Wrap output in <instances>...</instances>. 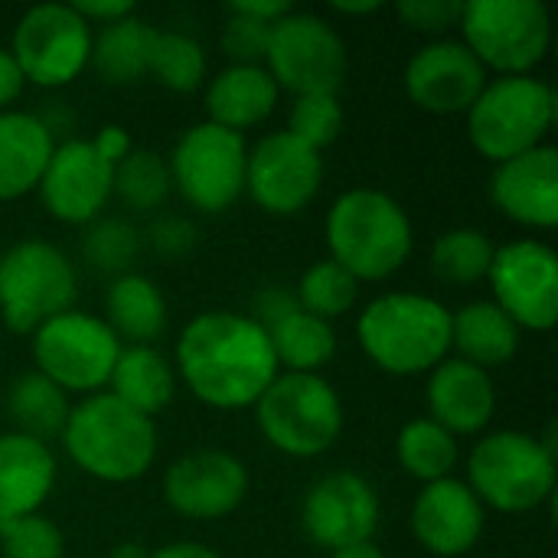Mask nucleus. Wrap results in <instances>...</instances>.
<instances>
[{"mask_svg":"<svg viewBox=\"0 0 558 558\" xmlns=\"http://www.w3.org/2000/svg\"><path fill=\"white\" fill-rule=\"evenodd\" d=\"M494 252L497 248L481 229H451L432 248V271L445 284H477L487 278Z\"/></svg>","mask_w":558,"mask_h":558,"instance_id":"34","label":"nucleus"},{"mask_svg":"<svg viewBox=\"0 0 558 558\" xmlns=\"http://www.w3.org/2000/svg\"><path fill=\"white\" fill-rule=\"evenodd\" d=\"M111 558H147V556L141 553V546H118V549L111 553Z\"/></svg>","mask_w":558,"mask_h":558,"instance_id":"49","label":"nucleus"},{"mask_svg":"<svg viewBox=\"0 0 558 558\" xmlns=\"http://www.w3.org/2000/svg\"><path fill=\"white\" fill-rule=\"evenodd\" d=\"M471 490L500 513H526L556 490V454L523 432L487 435L468 461Z\"/></svg>","mask_w":558,"mask_h":558,"instance_id":"7","label":"nucleus"},{"mask_svg":"<svg viewBox=\"0 0 558 558\" xmlns=\"http://www.w3.org/2000/svg\"><path fill=\"white\" fill-rule=\"evenodd\" d=\"M487 82V69L458 39L428 43L405 65V92L428 114L471 111Z\"/></svg>","mask_w":558,"mask_h":558,"instance_id":"17","label":"nucleus"},{"mask_svg":"<svg viewBox=\"0 0 558 558\" xmlns=\"http://www.w3.org/2000/svg\"><path fill=\"white\" fill-rule=\"evenodd\" d=\"M114 163L98 154L92 141H65L52 147V157L43 170L39 193L46 209L59 222H92L111 196Z\"/></svg>","mask_w":558,"mask_h":558,"instance_id":"18","label":"nucleus"},{"mask_svg":"<svg viewBox=\"0 0 558 558\" xmlns=\"http://www.w3.org/2000/svg\"><path fill=\"white\" fill-rule=\"evenodd\" d=\"M356 284L360 281L347 268H340L333 258H324V262H317V265H311L304 271L294 298H298L301 311H307V314L330 324L333 317H340V314H347L353 307Z\"/></svg>","mask_w":558,"mask_h":558,"instance_id":"36","label":"nucleus"},{"mask_svg":"<svg viewBox=\"0 0 558 558\" xmlns=\"http://www.w3.org/2000/svg\"><path fill=\"white\" fill-rule=\"evenodd\" d=\"M461 0H402L396 13L418 33H445L454 23L461 26Z\"/></svg>","mask_w":558,"mask_h":558,"instance_id":"41","label":"nucleus"},{"mask_svg":"<svg viewBox=\"0 0 558 558\" xmlns=\"http://www.w3.org/2000/svg\"><path fill=\"white\" fill-rule=\"evenodd\" d=\"M337 10H340V13H376L379 3H376V0H373V3H337Z\"/></svg>","mask_w":558,"mask_h":558,"instance_id":"48","label":"nucleus"},{"mask_svg":"<svg viewBox=\"0 0 558 558\" xmlns=\"http://www.w3.org/2000/svg\"><path fill=\"white\" fill-rule=\"evenodd\" d=\"M278 105V85L262 65H229L206 88L209 121L242 134L262 124Z\"/></svg>","mask_w":558,"mask_h":558,"instance_id":"24","label":"nucleus"},{"mask_svg":"<svg viewBox=\"0 0 558 558\" xmlns=\"http://www.w3.org/2000/svg\"><path fill=\"white\" fill-rule=\"evenodd\" d=\"M556 121V92L533 75H500L468 111V134L481 157L504 163L543 144Z\"/></svg>","mask_w":558,"mask_h":558,"instance_id":"5","label":"nucleus"},{"mask_svg":"<svg viewBox=\"0 0 558 558\" xmlns=\"http://www.w3.org/2000/svg\"><path fill=\"white\" fill-rule=\"evenodd\" d=\"M108 386L118 402L150 418L173 399V369L154 347H121Z\"/></svg>","mask_w":558,"mask_h":558,"instance_id":"28","label":"nucleus"},{"mask_svg":"<svg viewBox=\"0 0 558 558\" xmlns=\"http://www.w3.org/2000/svg\"><path fill=\"white\" fill-rule=\"evenodd\" d=\"M154 26L137 20L134 13L114 23H105L98 39H92V62L98 75L111 85H131L141 75H147L150 65V46H154Z\"/></svg>","mask_w":558,"mask_h":558,"instance_id":"29","label":"nucleus"},{"mask_svg":"<svg viewBox=\"0 0 558 558\" xmlns=\"http://www.w3.org/2000/svg\"><path fill=\"white\" fill-rule=\"evenodd\" d=\"M118 353L121 340L114 330L101 317L78 311L52 317L33 333L36 373H43L62 392H95L108 386Z\"/></svg>","mask_w":558,"mask_h":558,"instance_id":"11","label":"nucleus"},{"mask_svg":"<svg viewBox=\"0 0 558 558\" xmlns=\"http://www.w3.org/2000/svg\"><path fill=\"white\" fill-rule=\"evenodd\" d=\"M111 193H118L131 209H157L170 193V167L154 150H128L114 163Z\"/></svg>","mask_w":558,"mask_h":558,"instance_id":"35","label":"nucleus"},{"mask_svg":"<svg viewBox=\"0 0 558 558\" xmlns=\"http://www.w3.org/2000/svg\"><path fill=\"white\" fill-rule=\"evenodd\" d=\"M147 72L170 92H196L206 78V52L203 46L177 29L167 33H154V46H150V65Z\"/></svg>","mask_w":558,"mask_h":558,"instance_id":"33","label":"nucleus"},{"mask_svg":"<svg viewBox=\"0 0 558 558\" xmlns=\"http://www.w3.org/2000/svg\"><path fill=\"white\" fill-rule=\"evenodd\" d=\"M451 347L461 350L464 363L481 369L504 366L520 350V327L494 301H474L451 314Z\"/></svg>","mask_w":558,"mask_h":558,"instance_id":"26","label":"nucleus"},{"mask_svg":"<svg viewBox=\"0 0 558 558\" xmlns=\"http://www.w3.org/2000/svg\"><path fill=\"white\" fill-rule=\"evenodd\" d=\"M23 72H20V65H16V59H13V52L10 49H0V111L10 105V101H16L20 98V92H23Z\"/></svg>","mask_w":558,"mask_h":558,"instance_id":"44","label":"nucleus"},{"mask_svg":"<svg viewBox=\"0 0 558 558\" xmlns=\"http://www.w3.org/2000/svg\"><path fill=\"white\" fill-rule=\"evenodd\" d=\"M320 177V154L288 131L262 137L245 160V190L271 216L301 213L317 196Z\"/></svg>","mask_w":558,"mask_h":558,"instance_id":"15","label":"nucleus"},{"mask_svg":"<svg viewBox=\"0 0 558 558\" xmlns=\"http://www.w3.org/2000/svg\"><path fill=\"white\" fill-rule=\"evenodd\" d=\"M330 258L356 281H383L412 255L405 209L379 190H350L327 213Z\"/></svg>","mask_w":558,"mask_h":558,"instance_id":"4","label":"nucleus"},{"mask_svg":"<svg viewBox=\"0 0 558 558\" xmlns=\"http://www.w3.org/2000/svg\"><path fill=\"white\" fill-rule=\"evenodd\" d=\"M304 533L320 549H350L369 543L379 526V497L366 477L337 471L320 477L304 497Z\"/></svg>","mask_w":558,"mask_h":558,"instance_id":"16","label":"nucleus"},{"mask_svg":"<svg viewBox=\"0 0 558 558\" xmlns=\"http://www.w3.org/2000/svg\"><path fill=\"white\" fill-rule=\"evenodd\" d=\"M268 75L278 88L301 95H337L347 78V46L340 33L314 13H284L268 36Z\"/></svg>","mask_w":558,"mask_h":558,"instance_id":"10","label":"nucleus"},{"mask_svg":"<svg viewBox=\"0 0 558 558\" xmlns=\"http://www.w3.org/2000/svg\"><path fill=\"white\" fill-rule=\"evenodd\" d=\"M461 29L474 59L500 75H530L553 43V20L539 0H471Z\"/></svg>","mask_w":558,"mask_h":558,"instance_id":"8","label":"nucleus"},{"mask_svg":"<svg viewBox=\"0 0 558 558\" xmlns=\"http://www.w3.org/2000/svg\"><path fill=\"white\" fill-rule=\"evenodd\" d=\"M271 26L275 23L258 20V16H248V13H239V10L229 7V20H226V29H222V49H226V56L235 65H258L265 59Z\"/></svg>","mask_w":558,"mask_h":558,"instance_id":"40","label":"nucleus"},{"mask_svg":"<svg viewBox=\"0 0 558 558\" xmlns=\"http://www.w3.org/2000/svg\"><path fill=\"white\" fill-rule=\"evenodd\" d=\"M75 268L49 242H20L0 258V317L13 333H36L69 311Z\"/></svg>","mask_w":558,"mask_h":558,"instance_id":"9","label":"nucleus"},{"mask_svg":"<svg viewBox=\"0 0 558 558\" xmlns=\"http://www.w3.org/2000/svg\"><path fill=\"white\" fill-rule=\"evenodd\" d=\"M0 553L3 558H62L65 543L52 520L43 513H26L0 520Z\"/></svg>","mask_w":558,"mask_h":558,"instance_id":"38","label":"nucleus"},{"mask_svg":"<svg viewBox=\"0 0 558 558\" xmlns=\"http://www.w3.org/2000/svg\"><path fill=\"white\" fill-rule=\"evenodd\" d=\"M150 242H154V248H157L163 258H180V255H186V252L193 248L196 229H193L186 219H180V216H167V219H160V222L150 229Z\"/></svg>","mask_w":558,"mask_h":558,"instance_id":"42","label":"nucleus"},{"mask_svg":"<svg viewBox=\"0 0 558 558\" xmlns=\"http://www.w3.org/2000/svg\"><path fill=\"white\" fill-rule=\"evenodd\" d=\"M7 409H10V418L16 422L20 435H29L36 441L62 435L65 418H69L65 392L56 383H49L43 373L20 376L7 396Z\"/></svg>","mask_w":558,"mask_h":558,"instance_id":"31","label":"nucleus"},{"mask_svg":"<svg viewBox=\"0 0 558 558\" xmlns=\"http://www.w3.org/2000/svg\"><path fill=\"white\" fill-rule=\"evenodd\" d=\"M248 490V474L226 451H193L170 464L163 477L167 504L186 520L229 517Z\"/></svg>","mask_w":558,"mask_h":558,"instance_id":"19","label":"nucleus"},{"mask_svg":"<svg viewBox=\"0 0 558 558\" xmlns=\"http://www.w3.org/2000/svg\"><path fill=\"white\" fill-rule=\"evenodd\" d=\"M412 533L432 556H464L484 533V504L454 477L425 484L412 510Z\"/></svg>","mask_w":558,"mask_h":558,"instance_id":"20","label":"nucleus"},{"mask_svg":"<svg viewBox=\"0 0 558 558\" xmlns=\"http://www.w3.org/2000/svg\"><path fill=\"white\" fill-rule=\"evenodd\" d=\"M72 10L85 20V23H114V20H124L134 13V3L131 0H78L72 3Z\"/></svg>","mask_w":558,"mask_h":558,"instance_id":"43","label":"nucleus"},{"mask_svg":"<svg viewBox=\"0 0 558 558\" xmlns=\"http://www.w3.org/2000/svg\"><path fill=\"white\" fill-rule=\"evenodd\" d=\"M366 356L392 376H418L448 360L451 311L425 294H383L356 324Z\"/></svg>","mask_w":558,"mask_h":558,"instance_id":"3","label":"nucleus"},{"mask_svg":"<svg viewBox=\"0 0 558 558\" xmlns=\"http://www.w3.org/2000/svg\"><path fill=\"white\" fill-rule=\"evenodd\" d=\"M137 232L124 219H101L88 229L82 252L98 271H124L137 255Z\"/></svg>","mask_w":558,"mask_h":558,"instance_id":"39","label":"nucleus"},{"mask_svg":"<svg viewBox=\"0 0 558 558\" xmlns=\"http://www.w3.org/2000/svg\"><path fill=\"white\" fill-rule=\"evenodd\" d=\"M396 454H399V464L412 477L435 484V481L451 477L458 464V441L435 418H415L399 432Z\"/></svg>","mask_w":558,"mask_h":558,"instance_id":"32","label":"nucleus"},{"mask_svg":"<svg viewBox=\"0 0 558 558\" xmlns=\"http://www.w3.org/2000/svg\"><path fill=\"white\" fill-rule=\"evenodd\" d=\"M490 196L504 216L530 229L558 226V150L539 144L497 163Z\"/></svg>","mask_w":558,"mask_h":558,"instance_id":"21","label":"nucleus"},{"mask_svg":"<svg viewBox=\"0 0 558 558\" xmlns=\"http://www.w3.org/2000/svg\"><path fill=\"white\" fill-rule=\"evenodd\" d=\"M494 304L526 330H553L558 320V258L543 242L523 239L494 252Z\"/></svg>","mask_w":558,"mask_h":558,"instance_id":"14","label":"nucleus"},{"mask_svg":"<svg viewBox=\"0 0 558 558\" xmlns=\"http://www.w3.org/2000/svg\"><path fill=\"white\" fill-rule=\"evenodd\" d=\"M10 52L26 82L43 88L69 85L88 65L92 29L72 7L39 3L16 23Z\"/></svg>","mask_w":558,"mask_h":558,"instance_id":"13","label":"nucleus"},{"mask_svg":"<svg viewBox=\"0 0 558 558\" xmlns=\"http://www.w3.org/2000/svg\"><path fill=\"white\" fill-rule=\"evenodd\" d=\"M92 144H95V147H98V154H101L105 160H111V163H118V160L131 150V137H128V131H124V128H118V124L101 128V134H98Z\"/></svg>","mask_w":558,"mask_h":558,"instance_id":"45","label":"nucleus"},{"mask_svg":"<svg viewBox=\"0 0 558 558\" xmlns=\"http://www.w3.org/2000/svg\"><path fill=\"white\" fill-rule=\"evenodd\" d=\"M52 147V134L39 118L0 111V199H16L36 190Z\"/></svg>","mask_w":558,"mask_h":558,"instance_id":"25","label":"nucleus"},{"mask_svg":"<svg viewBox=\"0 0 558 558\" xmlns=\"http://www.w3.org/2000/svg\"><path fill=\"white\" fill-rule=\"evenodd\" d=\"M258 428L271 448L291 458H317L343 432V402L317 373H284L255 402Z\"/></svg>","mask_w":558,"mask_h":558,"instance_id":"6","label":"nucleus"},{"mask_svg":"<svg viewBox=\"0 0 558 558\" xmlns=\"http://www.w3.org/2000/svg\"><path fill=\"white\" fill-rule=\"evenodd\" d=\"M56 484V458L46 441L10 432L0 435V520L39 513Z\"/></svg>","mask_w":558,"mask_h":558,"instance_id":"23","label":"nucleus"},{"mask_svg":"<svg viewBox=\"0 0 558 558\" xmlns=\"http://www.w3.org/2000/svg\"><path fill=\"white\" fill-rule=\"evenodd\" d=\"M428 409L432 418L451 435H474L487 428L497 409V396L487 369L464 360L438 363L428 379Z\"/></svg>","mask_w":558,"mask_h":558,"instance_id":"22","label":"nucleus"},{"mask_svg":"<svg viewBox=\"0 0 558 558\" xmlns=\"http://www.w3.org/2000/svg\"><path fill=\"white\" fill-rule=\"evenodd\" d=\"M150 558H219L209 546L203 543H173V546H163L157 549Z\"/></svg>","mask_w":558,"mask_h":558,"instance_id":"46","label":"nucleus"},{"mask_svg":"<svg viewBox=\"0 0 558 558\" xmlns=\"http://www.w3.org/2000/svg\"><path fill=\"white\" fill-rule=\"evenodd\" d=\"M343 131V105L337 95H301L291 105L288 114V134H294L301 144L314 147L320 154V147L333 144Z\"/></svg>","mask_w":558,"mask_h":558,"instance_id":"37","label":"nucleus"},{"mask_svg":"<svg viewBox=\"0 0 558 558\" xmlns=\"http://www.w3.org/2000/svg\"><path fill=\"white\" fill-rule=\"evenodd\" d=\"M271 353L278 360V369L288 366V373H317L324 363H330L337 350V333L327 320L307 314V311H291L288 317L275 320L268 330Z\"/></svg>","mask_w":558,"mask_h":558,"instance_id":"30","label":"nucleus"},{"mask_svg":"<svg viewBox=\"0 0 558 558\" xmlns=\"http://www.w3.org/2000/svg\"><path fill=\"white\" fill-rule=\"evenodd\" d=\"M105 324L114 330V337H128L134 347H147L167 327V301L144 275H121L111 281L105 294Z\"/></svg>","mask_w":558,"mask_h":558,"instance_id":"27","label":"nucleus"},{"mask_svg":"<svg viewBox=\"0 0 558 558\" xmlns=\"http://www.w3.org/2000/svg\"><path fill=\"white\" fill-rule=\"evenodd\" d=\"M330 558H386L373 543H360V546H350V549H337Z\"/></svg>","mask_w":558,"mask_h":558,"instance_id":"47","label":"nucleus"},{"mask_svg":"<svg viewBox=\"0 0 558 558\" xmlns=\"http://www.w3.org/2000/svg\"><path fill=\"white\" fill-rule=\"evenodd\" d=\"M245 141L213 121L193 124L173 147L170 183L199 213L229 209L245 190Z\"/></svg>","mask_w":558,"mask_h":558,"instance_id":"12","label":"nucleus"},{"mask_svg":"<svg viewBox=\"0 0 558 558\" xmlns=\"http://www.w3.org/2000/svg\"><path fill=\"white\" fill-rule=\"evenodd\" d=\"M177 366L199 402L226 412L255 405L278 376L268 333L232 311L193 317L180 333Z\"/></svg>","mask_w":558,"mask_h":558,"instance_id":"1","label":"nucleus"},{"mask_svg":"<svg viewBox=\"0 0 558 558\" xmlns=\"http://www.w3.org/2000/svg\"><path fill=\"white\" fill-rule=\"evenodd\" d=\"M62 441L69 458L105 484H128L147 474L157 458V428L111 392H95L69 409Z\"/></svg>","mask_w":558,"mask_h":558,"instance_id":"2","label":"nucleus"}]
</instances>
